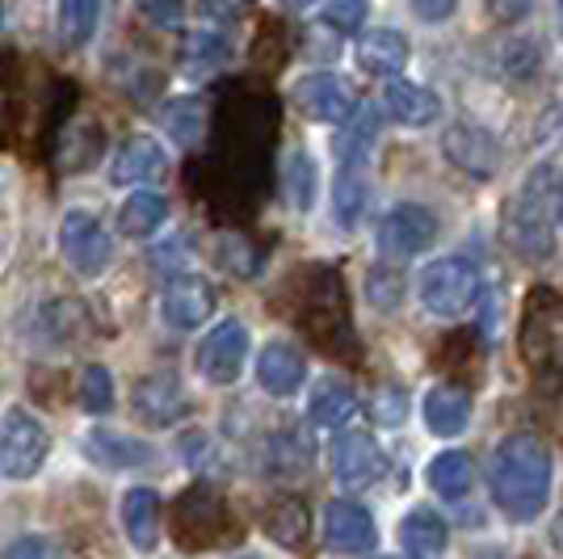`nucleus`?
I'll return each instance as SVG.
<instances>
[{"label":"nucleus","instance_id":"1","mask_svg":"<svg viewBox=\"0 0 563 559\" xmlns=\"http://www.w3.org/2000/svg\"><path fill=\"white\" fill-rule=\"evenodd\" d=\"M551 450L530 438V434H514L493 450L488 463V489H493L496 509L514 522H534L547 509L551 496Z\"/></svg>","mask_w":563,"mask_h":559},{"label":"nucleus","instance_id":"2","mask_svg":"<svg viewBox=\"0 0 563 559\" xmlns=\"http://www.w3.org/2000/svg\"><path fill=\"white\" fill-rule=\"evenodd\" d=\"M563 207V168L555 161H542L526 173V182L505 207L500 232L509 249L526 261H547L555 253V219Z\"/></svg>","mask_w":563,"mask_h":559},{"label":"nucleus","instance_id":"3","mask_svg":"<svg viewBox=\"0 0 563 559\" xmlns=\"http://www.w3.org/2000/svg\"><path fill=\"white\" fill-rule=\"evenodd\" d=\"M517 353L534 392L547 399L563 396V295L555 286H534L521 307Z\"/></svg>","mask_w":563,"mask_h":559},{"label":"nucleus","instance_id":"4","mask_svg":"<svg viewBox=\"0 0 563 559\" xmlns=\"http://www.w3.org/2000/svg\"><path fill=\"white\" fill-rule=\"evenodd\" d=\"M417 295L429 316L438 320H459L475 299H479V274L467 256H442L429 261L417 278Z\"/></svg>","mask_w":563,"mask_h":559},{"label":"nucleus","instance_id":"5","mask_svg":"<svg viewBox=\"0 0 563 559\" xmlns=\"http://www.w3.org/2000/svg\"><path fill=\"white\" fill-rule=\"evenodd\" d=\"M51 454V438L43 429V420L34 417L30 408L13 404L0 417V471L9 480H34Z\"/></svg>","mask_w":563,"mask_h":559},{"label":"nucleus","instance_id":"6","mask_svg":"<svg viewBox=\"0 0 563 559\" xmlns=\"http://www.w3.org/2000/svg\"><path fill=\"white\" fill-rule=\"evenodd\" d=\"M59 253L71 265V274L80 278H101L114 265V240L106 232V223L93 210L71 207L59 223Z\"/></svg>","mask_w":563,"mask_h":559},{"label":"nucleus","instance_id":"7","mask_svg":"<svg viewBox=\"0 0 563 559\" xmlns=\"http://www.w3.org/2000/svg\"><path fill=\"white\" fill-rule=\"evenodd\" d=\"M438 215L433 210L417 207V202H399L383 215L378 223V253L387 261H408V256H421L424 249L438 244Z\"/></svg>","mask_w":563,"mask_h":559},{"label":"nucleus","instance_id":"8","mask_svg":"<svg viewBox=\"0 0 563 559\" xmlns=\"http://www.w3.org/2000/svg\"><path fill=\"white\" fill-rule=\"evenodd\" d=\"M198 362V374L214 383V387H232L235 379L244 374V362H249V328L240 325L235 316L219 320V325L202 337V346L194 353Z\"/></svg>","mask_w":563,"mask_h":559},{"label":"nucleus","instance_id":"9","mask_svg":"<svg viewBox=\"0 0 563 559\" xmlns=\"http://www.w3.org/2000/svg\"><path fill=\"white\" fill-rule=\"evenodd\" d=\"M329 467H332V475H336L341 489L362 492L387 475V454H383V446H378L371 434L350 429V434H341V438L332 442Z\"/></svg>","mask_w":563,"mask_h":559},{"label":"nucleus","instance_id":"10","mask_svg":"<svg viewBox=\"0 0 563 559\" xmlns=\"http://www.w3.org/2000/svg\"><path fill=\"white\" fill-rule=\"evenodd\" d=\"M219 295H214V282L202 274H177L168 282V291L161 295V320L177 332H194L214 316Z\"/></svg>","mask_w":563,"mask_h":559},{"label":"nucleus","instance_id":"11","mask_svg":"<svg viewBox=\"0 0 563 559\" xmlns=\"http://www.w3.org/2000/svg\"><path fill=\"white\" fill-rule=\"evenodd\" d=\"M295 101L311 122H324V127H345L357 110V97H353L350 80L336 76V72H311L295 85Z\"/></svg>","mask_w":563,"mask_h":559},{"label":"nucleus","instance_id":"12","mask_svg":"<svg viewBox=\"0 0 563 559\" xmlns=\"http://www.w3.org/2000/svg\"><path fill=\"white\" fill-rule=\"evenodd\" d=\"M442 152L459 173H467L475 182H493L500 173V143L493 140V131L475 122H454L442 135Z\"/></svg>","mask_w":563,"mask_h":559},{"label":"nucleus","instance_id":"13","mask_svg":"<svg viewBox=\"0 0 563 559\" xmlns=\"http://www.w3.org/2000/svg\"><path fill=\"white\" fill-rule=\"evenodd\" d=\"M131 408H135V417H140L143 425L168 429V425H177L181 417H189L194 404H189L186 387H181L177 374H147V379L135 383Z\"/></svg>","mask_w":563,"mask_h":559},{"label":"nucleus","instance_id":"14","mask_svg":"<svg viewBox=\"0 0 563 559\" xmlns=\"http://www.w3.org/2000/svg\"><path fill=\"white\" fill-rule=\"evenodd\" d=\"M324 542H329L332 551H345V556L375 551L378 530L371 509L357 505V501H332L329 509H324Z\"/></svg>","mask_w":563,"mask_h":559},{"label":"nucleus","instance_id":"15","mask_svg":"<svg viewBox=\"0 0 563 559\" xmlns=\"http://www.w3.org/2000/svg\"><path fill=\"white\" fill-rule=\"evenodd\" d=\"M80 450L85 459L106 471H135V467H147L156 459V450L143 442V438H131V434H118L110 425H97L80 438Z\"/></svg>","mask_w":563,"mask_h":559},{"label":"nucleus","instance_id":"16","mask_svg":"<svg viewBox=\"0 0 563 559\" xmlns=\"http://www.w3.org/2000/svg\"><path fill=\"white\" fill-rule=\"evenodd\" d=\"M118 517H122V535L140 556L161 547V492L156 489H147V484L126 489L122 505H118Z\"/></svg>","mask_w":563,"mask_h":559},{"label":"nucleus","instance_id":"17","mask_svg":"<svg viewBox=\"0 0 563 559\" xmlns=\"http://www.w3.org/2000/svg\"><path fill=\"white\" fill-rule=\"evenodd\" d=\"M307 379V358L290 341H269L265 350L257 353V383L261 392H269V396H295L299 387H303Z\"/></svg>","mask_w":563,"mask_h":559},{"label":"nucleus","instance_id":"18","mask_svg":"<svg viewBox=\"0 0 563 559\" xmlns=\"http://www.w3.org/2000/svg\"><path fill=\"white\" fill-rule=\"evenodd\" d=\"M165 164H168V156H165V147H161V140H152V135H131V140L114 152L110 182H114V186H147L152 177L165 173Z\"/></svg>","mask_w":563,"mask_h":559},{"label":"nucleus","instance_id":"19","mask_svg":"<svg viewBox=\"0 0 563 559\" xmlns=\"http://www.w3.org/2000/svg\"><path fill=\"white\" fill-rule=\"evenodd\" d=\"M383 106H387V114L396 118L399 127H429V122L442 118V97L417 85V80H399V76L387 80Z\"/></svg>","mask_w":563,"mask_h":559},{"label":"nucleus","instance_id":"20","mask_svg":"<svg viewBox=\"0 0 563 559\" xmlns=\"http://www.w3.org/2000/svg\"><path fill=\"white\" fill-rule=\"evenodd\" d=\"M471 413H475V404H471V392L463 387H454V383H442V387H433L421 404V417H424V429L433 434V438H459L463 429L471 425Z\"/></svg>","mask_w":563,"mask_h":559},{"label":"nucleus","instance_id":"21","mask_svg":"<svg viewBox=\"0 0 563 559\" xmlns=\"http://www.w3.org/2000/svg\"><path fill=\"white\" fill-rule=\"evenodd\" d=\"M353 413H357V396L345 379H332V374L316 379V387L307 396V420L316 429H341L353 420Z\"/></svg>","mask_w":563,"mask_h":559},{"label":"nucleus","instance_id":"22","mask_svg":"<svg viewBox=\"0 0 563 559\" xmlns=\"http://www.w3.org/2000/svg\"><path fill=\"white\" fill-rule=\"evenodd\" d=\"M165 223H168V198L156 194V189H135L118 207V219H114L118 235H126V240H147V235L161 232Z\"/></svg>","mask_w":563,"mask_h":559},{"label":"nucleus","instance_id":"23","mask_svg":"<svg viewBox=\"0 0 563 559\" xmlns=\"http://www.w3.org/2000/svg\"><path fill=\"white\" fill-rule=\"evenodd\" d=\"M89 325H93V316L80 299H51L38 311V337L47 346H76L89 337Z\"/></svg>","mask_w":563,"mask_h":559},{"label":"nucleus","instance_id":"24","mask_svg":"<svg viewBox=\"0 0 563 559\" xmlns=\"http://www.w3.org/2000/svg\"><path fill=\"white\" fill-rule=\"evenodd\" d=\"M357 64H362V72H371V76L391 80V76H399V72L408 68V39L399 30H371L357 43Z\"/></svg>","mask_w":563,"mask_h":559},{"label":"nucleus","instance_id":"25","mask_svg":"<svg viewBox=\"0 0 563 559\" xmlns=\"http://www.w3.org/2000/svg\"><path fill=\"white\" fill-rule=\"evenodd\" d=\"M446 538H450L446 517L424 509V505L412 513H404V522H399V547L417 559L442 556V551H446Z\"/></svg>","mask_w":563,"mask_h":559},{"label":"nucleus","instance_id":"26","mask_svg":"<svg viewBox=\"0 0 563 559\" xmlns=\"http://www.w3.org/2000/svg\"><path fill=\"white\" fill-rule=\"evenodd\" d=\"M424 480H429V489L438 492V496H446V501H463L475 484V463H471V454L463 450H442L429 471H424Z\"/></svg>","mask_w":563,"mask_h":559},{"label":"nucleus","instance_id":"27","mask_svg":"<svg viewBox=\"0 0 563 559\" xmlns=\"http://www.w3.org/2000/svg\"><path fill=\"white\" fill-rule=\"evenodd\" d=\"M282 186H286V202L307 215L316 207V186H320V168L307 156L303 147H290L286 152V164H282Z\"/></svg>","mask_w":563,"mask_h":559},{"label":"nucleus","instance_id":"28","mask_svg":"<svg viewBox=\"0 0 563 559\" xmlns=\"http://www.w3.org/2000/svg\"><path fill=\"white\" fill-rule=\"evenodd\" d=\"M228 59H232V43H228L223 34H214V30L189 34L186 47H181V68H186L189 76H211V72H219Z\"/></svg>","mask_w":563,"mask_h":559},{"label":"nucleus","instance_id":"29","mask_svg":"<svg viewBox=\"0 0 563 559\" xmlns=\"http://www.w3.org/2000/svg\"><path fill=\"white\" fill-rule=\"evenodd\" d=\"M101 22V0H59V39L68 47H89Z\"/></svg>","mask_w":563,"mask_h":559},{"label":"nucleus","instance_id":"30","mask_svg":"<svg viewBox=\"0 0 563 559\" xmlns=\"http://www.w3.org/2000/svg\"><path fill=\"white\" fill-rule=\"evenodd\" d=\"M332 210H336V223H341V228H357V219H362V210H366V177H362L353 164L336 173Z\"/></svg>","mask_w":563,"mask_h":559},{"label":"nucleus","instance_id":"31","mask_svg":"<svg viewBox=\"0 0 563 559\" xmlns=\"http://www.w3.org/2000/svg\"><path fill=\"white\" fill-rule=\"evenodd\" d=\"M307 526H311V522H307V509L299 501H278V505L269 509V517H265V530H269V538L282 542V547H303Z\"/></svg>","mask_w":563,"mask_h":559},{"label":"nucleus","instance_id":"32","mask_svg":"<svg viewBox=\"0 0 563 559\" xmlns=\"http://www.w3.org/2000/svg\"><path fill=\"white\" fill-rule=\"evenodd\" d=\"M80 408L93 413V417H106L114 408V374L97 366V362L80 371Z\"/></svg>","mask_w":563,"mask_h":559},{"label":"nucleus","instance_id":"33","mask_svg":"<svg viewBox=\"0 0 563 559\" xmlns=\"http://www.w3.org/2000/svg\"><path fill=\"white\" fill-rule=\"evenodd\" d=\"M366 299L371 307L378 311H396L404 304V274L391 270V265H375L371 274H366Z\"/></svg>","mask_w":563,"mask_h":559},{"label":"nucleus","instance_id":"34","mask_svg":"<svg viewBox=\"0 0 563 559\" xmlns=\"http://www.w3.org/2000/svg\"><path fill=\"white\" fill-rule=\"evenodd\" d=\"M165 131L181 143V147H189V143L198 140V131H202V106H198V101H177V106H168Z\"/></svg>","mask_w":563,"mask_h":559},{"label":"nucleus","instance_id":"35","mask_svg":"<svg viewBox=\"0 0 563 559\" xmlns=\"http://www.w3.org/2000/svg\"><path fill=\"white\" fill-rule=\"evenodd\" d=\"M345 127H350V135L341 140V156H345V161H362V152H366V147L375 143V135H378L375 114H371V110H362V118H357V122L350 118Z\"/></svg>","mask_w":563,"mask_h":559},{"label":"nucleus","instance_id":"36","mask_svg":"<svg viewBox=\"0 0 563 559\" xmlns=\"http://www.w3.org/2000/svg\"><path fill=\"white\" fill-rule=\"evenodd\" d=\"M324 22H329L332 30H345V34H353L357 25L366 22V0H329Z\"/></svg>","mask_w":563,"mask_h":559},{"label":"nucleus","instance_id":"37","mask_svg":"<svg viewBox=\"0 0 563 559\" xmlns=\"http://www.w3.org/2000/svg\"><path fill=\"white\" fill-rule=\"evenodd\" d=\"M404 417H408V396L399 387H383L375 399V420L387 425V429H396V425H404Z\"/></svg>","mask_w":563,"mask_h":559},{"label":"nucleus","instance_id":"38","mask_svg":"<svg viewBox=\"0 0 563 559\" xmlns=\"http://www.w3.org/2000/svg\"><path fill=\"white\" fill-rule=\"evenodd\" d=\"M140 9L147 22L165 25V30L181 25V4H177V0H140Z\"/></svg>","mask_w":563,"mask_h":559},{"label":"nucleus","instance_id":"39","mask_svg":"<svg viewBox=\"0 0 563 559\" xmlns=\"http://www.w3.org/2000/svg\"><path fill=\"white\" fill-rule=\"evenodd\" d=\"M408 4H412V13H417L424 25L450 22V13L459 9V0H408Z\"/></svg>","mask_w":563,"mask_h":559},{"label":"nucleus","instance_id":"40","mask_svg":"<svg viewBox=\"0 0 563 559\" xmlns=\"http://www.w3.org/2000/svg\"><path fill=\"white\" fill-rule=\"evenodd\" d=\"M534 9V0H488V13L496 22H521Z\"/></svg>","mask_w":563,"mask_h":559},{"label":"nucleus","instance_id":"41","mask_svg":"<svg viewBox=\"0 0 563 559\" xmlns=\"http://www.w3.org/2000/svg\"><path fill=\"white\" fill-rule=\"evenodd\" d=\"M55 551V542L51 538H22V542H9V559H22V556H51Z\"/></svg>","mask_w":563,"mask_h":559},{"label":"nucleus","instance_id":"42","mask_svg":"<svg viewBox=\"0 0 563 559\" xmlns=\"http://www.w3.org/2000/svg\"><path fill=\"white\" fill-rule=\"evenodd\" d=\"M551 542H555V547L563 551V509H560V517L551 522Z\"/></svg>","mask_w":563,"mask_h":559},{"label":"nucleus","instance_id":"43","mask_svg":"<svg viewBox=\"0 0 563 559\" xmlns=\"http://www.w3.org/2000/svg\"><path fill=\"white\" fill-rule=\"evenodd\" d=\"M282 4H286V9H311L316 0H282Z\"/></svg>","mask_w":563,"mask_h":559},{"label":"nucleus","instance_id":"44","mask_svg":"<svg viewBox=\"0 0 563 559\" xmlns=\"http://www.w3.org/2000/svg\"><path fill=\"white\" fill-rule=\"evenodd\" d=\"M560 34H563V0H560Z\"/></svg>","mask_w":563,"mask_h":559},{"label":"nucleus","instance_id":"45","mask_svg":"<svg viewBox=\"0 0 563 559\" xmlns=\"http://www.w3.org/2000/svg\"><path fill=\"white\" fill-rule=\"evenodd\" d=\"M0 25H4V0H0Z\"/></svg>","mask_w":563,"mask_h":559}]
</instances>
